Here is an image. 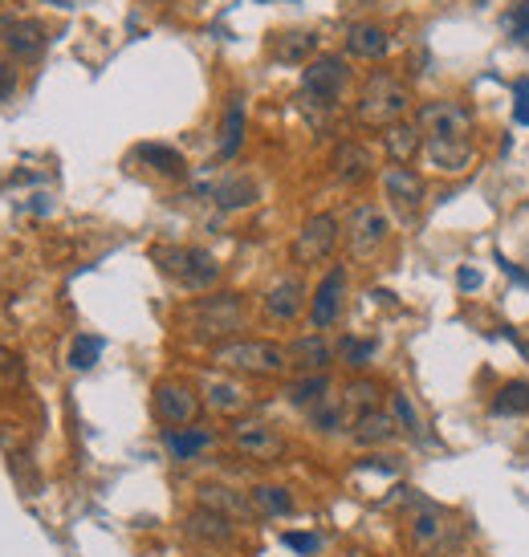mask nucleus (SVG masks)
<instances>
[{
    "label": "nucleus",
    "instance_id": "obj_1",
    "mask_svg": "<svg viewBox=\"0 0 529 557\" xmlns=\"http://www.w3.org/2000/svg\"><path fill=\"white\" fill-rule=\"evenodd\" d=\"M420 131H424V151L428 163L440 175H460L473 163L477 147H473V114L452 98H436L420 106Z\"/></svg>",
    "mask_w": 529,
    "mask_h": 557
},
{
    "label": "nucleus",
    "instance_id": "obj_2",
    "mask_svg": "<svg viewBox=\"0 0 529 557\" xmlns=\"http://www.w3.org/2000/svg\"><path fill=\"white\" fill-rule=\"evenodd\" d=\"M212 362L220 370H232V375H253V379H273L281 370H289L285 346L261 342V338H232L212 350Z\"/></svg>",
    "mask_w": 529,
    "mask_h": 557
},
{
    "label": "nucleus",
    "instance_id": "obj_3",
    "mask_svg": "<svg viewBox=\"0 0 529 557\" xmlns=\"http://www.w3.org/2000/svg\"><path fill=\"white\" fill-rule=\"evenodd\" d=\"M188 322H192V334H196L200 342H212V350H216V346H224V342L237 338V330L245 326V297H241V293H212V297H200V301L192 305Z\"/></svg>",
    "mask_w": 529,
    "mask_h": 557
},
{
    "label": "nucleus",
    "instance_id": "obj_4",
    "mask_svg": "<svg viewBox=\"0 0 529 557\" xmlns=\"http://www.w3.org/2000/svg\"><path fill=\"white\" fill-rule=\"evenodd\" d=\"M411 110V90L399 82V78H391V74H371L367 78V86H363V94H359V102H355V118L363 122V127H391V122H403V114Z\"/></svg>",
    "mask_w": 529,
    "mask_h": 557
},
{
    "label": "nucleus",
    "instance_id": "obj_5",
    "mask_svg": "<svg viewBox=\"0 0 529 557\" xmlns=\"http://www.w3.org/2000/svg\"><path fill=\"white\" fill-rule=\"evenodd\" d=\"M155 261L192 293H208L220 281V261L208 249H155Z\"/></svg>",
    "mask_w": 529,
    "mask_h": 557
},
{
    "label": "nucleus",
    "instance_id": "obj_6",
    "mask_svg": "<svg viewBox=\"0 0 529 557\" xmlns=\"http://www.w3.org/2000/svg\"><path fill=\"white\" fill-rule=\"evenodd\" d=\"M391 236V224L379 204H359L346 216V249L355 261H371Z\"/></svg>",
    "mask_w": 529,
    "mask_h": 557
},
{
    "label": "nucleus",
    "instance_id": "obj_7",
    "mask_svg": "<svg viewBox=\"0 0 529 557\" xmlns=\"http://www.w3.org/2000/svg\"><path fill=\"white\" fill-rule=\"evenodd\" d=\"M383 196H387V204H391L399 224H416L420 212H424L428 188H424V179L411 167H387L383 171Z\"/></svg>",
    "mask_w": 529,
    "mask_h": 557
},
{
    "label": "nucleus",
    "instance_id": "obj_8",
    "mask_svg": "<svg viewBox=\"0 0 529 557\" xmlns=\"http://www.w3.org/2000/svg\"><path fill=\"white\" fill-rule=\"evenodd\" d=\"M151 411L163 427H192L200 415V395L184 379H163L151 391Z\"/></svg>",
    "mask_w": 529,
    "mask_h": 557
},
{
    "label": "nucleus",
    "instance_id": "obj_9",
    "mask_svg": "<svg viewBox=\"0 0 529 557\" xmlns=\"http://www.w3.org/2000/svg\"><path fill=\"white\" fill-rule=\"evenodd\" d=\"M232 448L257 464H277L285 456V436L265 419H237L232 423Z\"/></svg>",
    "mask_w": 529,
    "mask_h": 557
},
{
    "label": "nucleus",
    "instance_id": "obj_10",
    "mask_svg": "<svg viewBox=\"0 0 529 557\" xmlns=\"http://www.w3.org/2000/svg\"><path fill=\"white\" fill-rule=\"evenodd\" d=\"M334 244H338V220L330 212H318L302 224V232L293 236V265H322L330 253H334Z\"/></svg>",
    "mask_w": 529,
    "mask_h": 557
},
{
    "label": "nucleus",
    "instance_id": "obj_11",
    "mask_svg": "<svg viewBox=\"0 0 529 557\" xmlns=\"http://www.w3.org/2000/svg\"><path fill=\"white\" fill-rule=\"evenodd\" d=\"M346 61L338 53H322L314 61H306V70H302V94L314 98L318 106H334L342 86H346Z\"/></svg>",
    "mask_w": 529,
    "mask_h": 557
},
{
    "label": "nucleus",
    "instance_id": "obj_12",
    "mask_svg": "<svg viewBox=\"0 0 529 557\" xmlns=\"http://www.w3.org/2000/svg\"><path fill=\"white\" fill-rule=\"evenodd\" d=\"M448 513L444 509H436L432 501H420V509L407 517V541H411V549H416L420 557H432V553H440L444 545H448Z\"/></svg>",
    "mask_w": 529,
    "mask_h": 557
},
{
    "label": "nucleus",
    "instance_id": "obj_13",
    "mask_svg": "<svg viewBox=\"0 0 529 557\" xmlns=\"http://www.w3.org/2000/svg\"><path fill=\"white\" fill-rule=\"evenodd\" d=\"M342 297H346V269L334 265V269L318 281L314 301H310V326H314V330H330V326L338 322V314H342Z\"/></svg>",
    "mask_w": 529,
    "mask_h": 557
},
{
    "label": "nucleus",
    "instance_id": "obj_14",
    "mask_svg": "<svg viewBox=\"0 0 529 557\" xmlns=\"http://www.w3.org/2000/svg\"><path fill=\"white\" fill-rule=\"evenodd\" d=\"M285 354H289V366L302 370V375H326V370L334 366V346L322 334H306L298 342H289Z\"/></svg>",
    "mask_w": 529,
    "mask_h": 557
},
{
    "label": "nucleus",
    "instance_id": "obj_15",
    "mask_svg": "<svg viewBox=\"0 0 529 557\" xmlns=\"http://www.w3.org/2000/svg\"><path fill=\"white\" fill-rule=\"evenodd\" d=\"M204 399H208V407L220 411V415H245V411L253 407L249 387L237 383V379H224V375H208V379H204Z\"/></svg>",
    "mask_w": 529,
    "mask_h": 557
},
{
    "label": "nucleus",
    "instance_id": "obj_16",
    "mask_svg": "<svg viewBox=\"0 0 529 557\" xmlns=\"http://www.w3.org/2000/svg\"><path fill=\"white\" fill-rule=\"evenodd\" d=\"M302 305H306V285L298 277H281L269 293H265V318L269 322H293L302 314Z\"/></svg>",
    "mask_w": 529,
    "mask_h": 557
},
{
    "label": "nucleus",
    "instance_id": "obj_17",
    "mask_svg": "<svg viewBox=\"0 0 529 557\" xmlns=\"http://www.w3.org/2000/svg\"><path fill=\"white\" fill-rule=\"evenodd\" d=\"M200 505L220 513V517H228V521H253L257 517L253 501L245 497V492L228 488V484H200Z\"/></svg>",
    "mask_w": 529,
    "mask_h": 557
},
{
    "label": "nucleus",
    "instance_id": "obj_18",
    "mask_svg": "<svg viewBox=\"0 0 529 557\" xmlns=\"http://www.w3.org/2000/svg\"><path fill=\"white\" fill-rule=\"evenodd\" d=\"M330 167H334V179H338V183L355 188V183L371 179L375 159H371V151H367L363 143H338L334 155H330Z\"/></svg>",
    "mask_w": 529,
    "mask_h": 557
},
{
    "label": "nucleus",
    "instance_id": "obj_19",
    "mask_svg": "<svg viewBox=\"0 0 529 557\" xmlns=\"http://www.w3.org/2000/svg\"><path fill=\"white\" fill-rule=\"evenodd\" d=\"M395 436H399L395 415H391V411H379V407L355 415V427H350V440H355L359 448H383V444H391Z\"/></svg>",
    "mask_w": 529,
    "mask_h": 557
},
{
    "label": "nucleus",
    "instance_id": "obj_20",
    "mask_svg": "<svg viewBox=\"0 0 529 557\" xmlns=\"http://www.w3.org/2000/svg\"><path fill=\"white\" fill-rule=\"evenodd\" d=\"M383 151L395 167H407L411 159H416L424 151V131H420V122H391V127L383 131Z\"/></svg>",
    "mask_w": 529,
    "mask_h": 557
},
{
    "label": "nucleus",
    "instance_id": "obj_21",
    "mask_svg": "<svg viewBox=\"0 0 529 557\" xmlns=\"http://www.w3.org/2000/svg\"><path fill=\"white\" fill-rule=\"evenodd\" d=\"M184 533H188L192 541H200V545H228L232 537H237V529H232L228 517H220V513L204 509V505H196V509L184 517Z\"/></svg>",
    "mask_w": 529,
    "mask_h": 557
},
{
    "label": "nucleus",
    "instance_id": "obj_22",
    "mask_svg": "<svg viewBox=\"0 0 529 557\" xmlns=\"http://www.w3.org/2000/svg\"><path fill=\"white\" fill-rule=\"evenodd\" d=\"M216 444L212 431L204 427H167L163 431V448L175 456V460H196L200 452H208Z\"/></svg>",
    "mask_w": 529,
    "mask_h": 557
},
{
    "label": "nucleus",
    "instance_id": "obj_23",
    "mask_svg": "<svg viewBox=\"0 0 529 557\" xmlns=\"http://www.w3.org/2000/svg\"><path fill=\"white\" fill-rule=\"evenodd\" d=\"M391 49V37L379 25H355L346 33V53L350 57H363V61H379Z\"/></svg>",
    "mask_w": 529,
    "mask_h": 557
},
{
    "label": "nucleus",
    "instance_id": "obj_24",
    "mask_svg": "<svg viewBox=\"0 0 529 557\" xmlns=\"http://www.w3.org/2000/svg\"><path fill=\"white\" fill-rule=\"evenodd\" d=\"M5 45L17 57H33L45 49V25L41 21H9L5 25Z\"/></svg>",
    "mask_w": 529,
    "mask_h": 557
},
{
    "label": "nucleus",
    "instance_id": "obj_25",
    "mask_svg": "<svg viewBox=\"0 0 529 557\" xmlns=\"http://www.w3.org/2000/svg\"><path fill=\"white\" fill-rule=\"evenodd\" d=\"M241 143H245V106L241 98H232L224 110V127H220V159H237Z\"/></svg>",
    "mask_w": 529,
    "mask_h": 557
},
{
    "label": "nucleus",
    "instance_id": "obj_26",
    "mask_svg": "<svg viewBox=\"0 0 529 557\" xmlns=\"http://www.w3.org/2000/svg\"><path fill=\"white\" fill-rule=\"evenodd\" d=\"M249 501H253L257 517H289L293 513V497H289V488H281V484H257L249 492Z\"/></svg>",
    "mask_w": 529,
    "mask_h": 557
},
{
    "label": "nucleus",
    "instance_id": "obj_27",
    "mask_svg": "<svg viewBox=\"0 0 529 557\" xmlns=\"http://www.w3.org/2000/svg\"><path fill=\"white\" fill-rule=\"evenodd\" d=\"M314 45H318L314 33H281V37H273V57L285 61V66H306Z\"/></svg>",
    "mask_w": 529,
    "mask_h": 557
},
{
    "label": "nucleus",
    "instance_id": "obj_28",
    "mask_svg": "<svg viewBox=\"0 0 529 557\" xmlns=\"http://www.w3.org/2000/svg\"><path fill=\"white\" fill-rule=\"evenodd\" d=\"M212 200H216L220 208H249V204L257 200V183L245 179V175H232V179L216 183V188H212Z\"/></svg>",
    "mask_w": 529,
    "mask_h": 557
},
{
    "label": "nucleus",
    "instance_id": "obj_29",
    "mask_svg": "<svg viewBox=\"0 0 529 557\" xmlns=\"http://www.w3.org/2000/svg\"><path fill=\"white\" fill-rule=\"evenodd\" d=\"M326 395H330V379H326V375H302L298 383L285 387V399H289L293 407H302V411L318 407Z\"/></svg>",
    "mask_w": 529,
    "mask_h": 557
},
{
    "label": "nucleus",
    "instance_id": "obj_30",
    "mask_svg": "<svg viewBox=\"0 0 529 557\" xmlns=\"http://www.w3.org/2000/svg\"><path fill=\"white\" fill-rule=\"evenodd\" d=\"M493 415H509V419H517V415H529V383L525 379H513V383H505L497 395H493Z\"/></svg>",
    "mask_w": 529,
    "mask_h": 557
},
{
    "label": "nucleus",
    "instance_id": "obj_31",
    "mask_svg": "<svg viewBox=\"0 0 529 557\" xmlns=\"http://www.w3.org/2000/svg\"><path fill=\"white\" fill-rule=\"evenodd\" d=\"M391 415H395V423H399L403 436H411V440H424V436H428L420 411L411 407V399H407L403 391H395V395H391Z\"/></svg>",
    "mask_w": 529,
    "mask_h": 557
},
{
    "label": "nucleus",
    "instance_id": "obj_32",
    "mask_svg": "<svg viewBox=\"0 0 529 557\" xmlns=\"http://www.w3.org/2000/svg\"><path fill=\"white\" fill-rule=\"evenodd\" d=\"M139 155H143L159 175H184V171H188L184 155L175 151V147H163V143H147V147H139Z\"/></svg>",
    "mask_w": 529,
    "mask_h": 557
},
{
    "label": "nucleus",
    "instance_id": "obj_33",
    "mask_svg": "<svg viewBox=\"0 0 529 557\" xmlns=\"http://www.w3.org/2000/svg\"><path fill=\"white\" fill-rule=\"evenodd\" d=\"M346 415H350V407L342 399H334V395H326L318 407H310V423L318 431H342L346 427Z\"/></svg>",
    "mask_w": 529,
    "mask_h": 557
},
{
    "label": "nucleus",
    "instance_id": "obj_34",
    "mask_svg": "<svg viewBox=\"0 0 529 557\" xmlns=\"http://www.w3.org/2000/svg\"><path fill=\"white\" fill-rule=\"evenodd\" d=\"M338 354H342V362H346L350 370H367L371 358L379 354V342H371V338H342Z\"/></svg>",
    "mask_w": 529,
    "mask_h": 557
},
{
    "label": "nucleus",
    "instance_id": "obj_35",
    "mask_svg": "<svg viewBox=\"0 0 529 557\" xmlns=\"http://www.w3.org/2000/svg\"><path fill=\"white\" fill-rule=\"evenodd\" d=\"M501 29L509 33V41H513V45L529 49V0H517L513 9H505V17H501Z\"/></svg>",
    "mask_w": 529,
    "mask_h": 557
},
{
    "label": "nucleus",
    "instance_id": "obj_36",
    "mask_svg": "<svg viewBox=\"0 0 529 557\" xmlns=\"http://www.w3.org/2000/svg\"><path fill=\"white\" fill-rule=\"evenodd\" d=\"M98 354H102V338L78 334L74 346H70V366H74V370H90V366L98 362Z\"/></svg>",
    "mask_w": 529,
    "mask_h": 557
},
{
    "label": "nucleus",
    "instance_id": "obj_37",
    "mask_svg": "<svg viewBox=\"0 0 529 557\" xmlns=\"http://www.w3.org/2000/svg\"><path fill=\"white\" fill-rule=\"evenodd\" d=\"M342 403L346 407H359V415L363 411H371V407H379V387L371 383V379H355L346 387V395H342Z\"/></svg>",
    "mask_w": 529,
    "mask_h": 557
},
{
    "label": "nucleus",
    "instance_id": "obj_38",
    "mask_svg": "<svg viewBox=\"0 0 529 557\" xmlns=\"http://www.w3.org/2000/svg\"><path fill=\"white\" fill-rule=\"evenodd\" d=\"M21 379H25V366H21V358H17L13 350H0V391H13V387H21Z\"/></svg>",
    "mask_w": 529,
    "mask_h": 557
},
{
    "label": "nucleus",
    "instance_id": "obj_39",
    "mask_svg": "<svg viewBox=\"0 0 529 557\" xmlns=\"http://www.w3.org/2000/svg\"><path fill=\"white\" fill-rule=\"evenodd\" d=\"M513 118L521 122V127H529V78H517L513 82Z\"/></svg>",
    "mask_w": 529,
    "mask_h": 557
},
{
    "label": "nucleus",
    "instance_id": "obj_40",
    "mask_svg": "<svg viewBox=\"0 0 529 557\" xmlns=\"http://www.w3.org/2000/svg\"><path fill=\"white\" fill-rule=\"evenodd\" d=\"M281 541H285L289 549H298V553H318V549H322V541H318L314 533H285Z\"/></svg>",
    "mask_w": 529,
    "mask_h": 557
},
{
    "label": "nucleus",
    "instance_id": "obj_41",
    "mask_svg": "<svg viewBox=\"0 0 529 557\" xmlns=\"http://www.w3.org/2000/svg\"><path fill=\"white\" fill-rule=\"evenodd\" d=\"M13 94H17V70L0 61V102H13Z\"/></svg>",
    "mask_w": 529,
    "mask_h": 557
},
{
    "label": "nucleus",
    "instance_id": "obj_42",
    "mask_svg": "<svg viewBox=\"0 0 529 557\" xmlns=\"http://www.w3.org/2000/svg\"><path fill=\"white\" fill-rule=\"evenodd\" d=\"M497 265H501V273H505V277H509L513 285H521V289H529V273H525L521 265H513V261H509V257H501V253H497Z\"/></svg>",
    "mask_w": 529,
    "mask_h": 557
},
{
    "label": "nucleus",
    "instance_id": "obj_43",
    "mask_svg": "<svg viewBox=\"0 0 529 557\" xmlns=\"http://www.w3.org/2000/svg\"><path fill=\"white\" fill-rule=\"evenodd\" d=\"M456 281H460V289H481V273H477V269H468V265L456 273Z\"/></svg>",
    "mask_w": 529,
    "mask_h": 557
},
{
    "label": "nucleus",
    "instance_id": "obj_44",
    "mask_svg": "<svg viewBox=\"0 0 529 557\" xmlns=\"http://www.w3.org/2000/svg\"><path fill=\"white\" fill-rule=\"evenodd\" d=\"M204 557H208V553H204Z\"/></svg>",
    "mask_w": 529,
    "mask_h": 557
}]
</instances>
